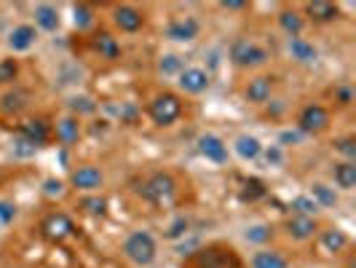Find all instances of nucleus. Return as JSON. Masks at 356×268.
I'll return each instance as SVG.
<instances>
[{"label":"nucleus","instance_id":"9","mask_svg":"<svg viewBox=\"0 0 356 268\" xmlns=\"http://www.w3.org/2000/svg\"><path fill=\"white\" fill-rule=\"evenodd\" d=\"M102 172L97 169V166H91V164H86V166H78L75 172L70 175V182L72 188H78V191H97L99 185H102Z\"/></svg>","mask_w":356,"mask_h":268},{"label":"nucleus","instance_id":"35","mask_svg":"<svg viewBox=\"0 0 356 268\" xmlns=\"http://www.w3.org/2000/svg\"><path fill=\"white\" fill-rule=\"evenodd\" d=\"M83 207H89L91 214H105V201L102 198H86Z\"/></svg>","mask_w":356,"mask_h":268},{"label":"nucleus","instance_id":"12","mask_svg":"<svg viewBox=\"0 0 356 268\" xmlns=\"http://www.w3.org/2000/svg\"><path fill=\"white\" fill-rule=\"evenodd\" d=\"M38 40V33L33 24H19L11 30V36H8V49L11 52H30L33 46H35Z\"/></svg>","mask_w":356,"mask_h":268},{"label":"nucleus","instance_id":"23","mask_svg":"<svg viewBox=\"0 0 356 268\" xmlns=\"http://www.w3.org/2000/svg\"><path fill=\"white\" fill-rule=\"evenodd\" d=\"M279 27H282L289 38H300V33H303V17H300L298 11L284 8V11L279 14Z\"/></svg>","mask_w":356,"mask_h":268},{"label":"nucleus","instance_id":"26","mask_svg":"<svg viewBox=\"0 0 356 268\" xmlns=\"http://www.w3.org/2000/svg\"><path fill=\"white\" fill-rule=\"evenodd\" d=\"M182 70H185V62H182V56H177V54H163L159 59L161 75H179Z\"/></svg>","mask_w":356,"mask_h":268},{"label":"nucleus","instance_id":"37","mask_svg":"<svg viewBox=\"0 0 356 268\" xmlns=\"http://www.w3.org/2000/svg\"><path fill=\"white\" fill-rule=\"evenodd\" d=\"M220 8H225V11H241V8H247V3L244 0H225V3H220Z\"/></svg>","mask_w":356,"mask_h":268},{"label":"nucleus","instance_id":"22","mask_svg":"<svg viewBox=\"0 0 356 268\" xmlns=\"http://www.w3.org/2000/svg\"><path fill=\"white\" fill-rule=\"evenodd\" d=\"M81 137V124H78V118H62V121H56V140L65 145H72L75 140Z\"/></svg>","mask_w":356,"mask_h":268},{"label":"nucleus","instance_id":"21","mask_svg":"<svg viewBox=\"0 0 356 268\" xmlns=\"http://www.w3.org/2000/svg\"><path fill=\"white\" fill-rule=\"evenodd\" d=\"M305 14L314 19V22H332L338 17V6L327 3V0H314L305 6Z\"/></svg>","mask_w":356,"mask_h":268},{"label":"nucleus","instance_id":"10","mask_svg":"<svg viewBox=\"0 0 356 268\" xmlns=\"http://www.w3.org/2000/svg\"><path fill=\"white\" fill-rule=\"evenodd\" d=\"M198 150H201L204 159L212 161V164H225V159H228V145L222 143L217 134H204L198 140Z\"/></svg>","mask_w":356,"mask_h":268},{"label":"nucleus","instance_id":"18","mask_svg":"<svg viewBox=\"0 0 356 268\" xmlns=\"http://www.w3.org/2000/svg\"><path fill=\"white\" fill-rule=\"evenodd\" d=\"M35 24L46 33H54L59 27V11L49 3H40V6H35Z\"/></svg>","mask_w":356,"mask_h":268},{"label":"nucleus","instance_id":"17","mask_svg":"<svg viewBox=\"0 0 356 268\" xmlns=\"http://www.w3.org/2000/svg\"><path fill=\"white\" fill-rule=\"evenodd\" d=\"M332 180L340 191H354L356 188V164L354 161H340L332 166Z\"/></svg>","mask_w":356,"mask_h":268},{"label":"nucleus","instance_id":"14","mask_svg":"<svg viewBox=\"0 0 356 268\" xmlns=\"http://www.w3.org/2000/svg\"><path fill=\"white\" fill-rule=\"evenodd\" d=\"M270 94H273V78H268V75H257L247 84V100L254 105H266Z\"/></svg>","mask_w":356,"mask_h":268},{"label":"nucleus","instance_id":"11","mask_svg":"<svg viewBox=\"0 0 356 268\" xmlns=\"http://www.w3.org/2000/svg\"><path fill=\"white\" fill-rule=\"evenodd\" d=\"M319 231V226H316V220L314 217H300V214H295L289 223H286V233H289V239H295V242H308V239H314Z\"/></svg>","mask_w":356,"mask_h":268},{"label":"nucleus","instance_id":"29","mask_svg":"<svg viewBox=\"0 0 356 268\" xmlns=\"http://www.w3.org/2000/svg\"><path fill=\"white\" fill-rule=\"evenodd\" d=\"M247 242H254V244H263V242H268L270 239V228L268 226H252V228H247Z\"/></svg>","mask_w":356,"mask_h":268},{"label":"nucleus","instance_id":"34","mask_svg":"<svg viewBox=\"0 0 356 268\" xmlns=\"http://www.w3.org/2000/svg\"><path fill=\"white\" fill-rule=\"evenodd\" d=\"M338 150L346 156V161H354V156H356V143L348 137V140H340L338 143Z\"/></svg>","mask_w":356,"mask_h":268},{"label":"nucleus","instance_id":"19","mask_svg":"<svg viewBox=\"0 0 356 268\" xmlns=\"http://www.w3.org/2000/svg\"><path fill=\"white\" fill-rule=\"evenodd\" d=\"M252 268H289L286 258L276 250H260L252 258Z\"/></svg>","mask_w":356,"mask_h":268},{"label":"nucleus","instance_id":"7","mask_svg":"<svg viewBox=\"0 0 356 268\" xmlns=\"http://www.w3.org/2000/svg\"><path fill=\"white\" fill-rule=\"evenodd\" d=\"M198 33H201V24L193 17H179L166 27V36L172 40H177V43H191V40L198 38Z\"/></svg>","mask_w":356,"mask_h":268},{"label":"nucleus","instance_id":"1","mask_svg":"<svg viewBox=\"0 0 356 268\" xmlns=\"http://www.w3.org/2000/svg\"><path fill=\"white\" fill-rule=\"evenodd\" d=\"M124 252L126 258L131 260V263H137V266H150L153 260H156V239H153V233L147 231H131L126 236L124 242Z\"/></svg>","mask_w":356,"mask_h":268},{"label":"nucleus","instance_id":"5","mask_svg":"<svg viewBox=\"0 0 356 268\" xmlns=\"http://www.w3.org/2000/svg\"><path fill=\"white\" fill-rule=\"evenodd\" d=\"M330 124V113L321 105H305L298 116V129L303 134H319Z\"/></svg>","mask_w":356,"mask_h":268},{"label":"nucleus","instance_id":"33","mask_svg":"<svg viewBox=\"0 0 356 268\" xmlns=\"http://www.w3.org/2000/svg\"><path fill=\"white\" fill-rule=\"evenodd\" d=\"M14 75H17L14 59H3V62H0V81H14Z\"/></svg>","mask_w":356,"mask_h":268},{"label":"nucleus","instance_id":"8","mask_svg":"<svg viewBox=\"0 0 356 268\" xmlns=\"http://www.w3.org/2000/svg\"><path fill=\"white\" fill-rule=\"evenodd\" d=\"M113 22H115L124 33H137V30H143L145 14L140 8H134V6H118V8L113 11Z\"/></svg>","mask_w":356,"mask_h":268},{"label":"nucleus","instance_id":"31","mask_svg":"<svg viewBox=\"0 0 356 268\" xmlns=\"http://www.w3.org/2000/svg\"><path fill=\"white\" fill-rule=\"evenodd\" d=\"M303 140V132L300 129H286V132H282V137H279V148L282 145H295Z\"/></svg>","mask_w":356,"mask_h":268},{"label":"nucleus","instance_id":"13","mask_svg":"<svg viewBox=\"0 0 356 268\" xmlns=\"http://www.w3.org/2000/svg\"><path fill=\"white\" fill-rule=\"evenodd\" d=\"M286 52H289V56H292L295 62H300V65H314V62L319 59V52H316L314 43H308L305 38H289Z\"/></svg>","mask_w":356,"mask_h":268},{"label":"nucleus","instance_id":"15","mask_svg":"<svg viewBox=\"0 0 356 268\" xmlns=\"http://www.w3.org/2000/svg\"><path fill=\"white\" fill-rule=\"evenodd\" d=\"M43 231H46L49 239H65V236H70V231H72V220L65 212H54L46 217Z\"/></svg>","mask_w":356,"mask_h":268},{"label":"nucleus","instance_id":"4","mask_svg":"<svg viewBox=\"0 0 356 268\" xmlns=\"http://www.w3.org/2000/svg\"><path fill=\"white\" fill-rule=\"evenodd\" d=\"M143 196L147 201H156V204H163V201H169V198L175 196V180L172 175H166V172H156V175H150V178L143 182Z\"/></svg>","mask_w":356,"mask_h":268},{"label":"nucleus","instance_id":"2","mask_svg":"<svg viewBox=\"0 0 356 268\" xmlns=\"http://www.w3.org/2000/svg\"><path fill=\"white\" fill-rule=\"evenodd\" d=\"M231 59L233 65H238V68H260V65L268 62V52L263 46H257L254 40H250V38H238V40H233L231 46Z\"/></svg>","mask_w":356,"mask_h":268},{"label":"nucleus","instance_id":"24","mask_svg":"<svg viewBox=\"0 0 356 268\" xmlns=\"http://www.w3.org/2000/svg\"><path fill=\"white\" fill-rule=\"evenodd\" d=\"M22 137H27L33 145H43L46 143V137H49V124H46V121H40V118L27 121V124L22 126Z\"/></svg>","mask_w":356,"mask_h":268},{"label":"nucleus","instance_id":"16","mask_svg":"<svg viewBox=\"0 0 356 268\" xmlns=\"http://www.w3.org/2000/svg\"><path fill=\"white\" fill-rule=\"evenodd\" d=\"M233 150L241 161H254L260 153H263V145L254 134H238L236 143H233Z\"/></svg>","mask_w":356,"mask_h":268},{"label":"nucleus","instance_id":"25","mask_svg":"<svg viewBox=\"0 0 356 268\" xmlns=\"http://www.w3.org/2000/svg\"><path fill=\"white\" fill-rule=\"evenodd\" d=\"M311 198L316 201V207H335L338 204V194H335V188H330V185H324V182H314L311 185Z\"/></svg>","mask_w":356,"mask_h":268},{"label":"nucleus","instance_id":"32","mask_svg":"<svg viewBox=\"0 0 356 268\" xmlns=\"http://www.w3.org/2000/svg\"><path fill=\"white\" fill-rule=\"evenodd\" d=\"M75 24H78V27H89L91 24V8L89 6H75Z\"/></svg>","mask_w":356,"mask_h":268},{"label":"nucleus","instance_id":"3","mask_svg":"<svg viewBox=\"0 0 356 268\" xmlns=\"http://www.w3.org/2000/svg\"><path fill=\"white\" fill-rule=\"evenodd\" d=\"M182 116V102L177 94H161L150 102V118L159 126H172Z\"/></svg>","mask_w":356,"mask_h":268},{"label":"nucleus","instance_id":"20","mask_svg":"<svg viewBox=\"0 0 356 268\" xmlns=\"http://www.w3.org/2000/svg\"><path fill=\"white\" fill-rule=\"evenodd\" d=\"M94 49H97V54H99L102 59H107V62H113V59L121 56V43L113 36H107V33L94 38Z\"/></svg>","mask_w":356,"mask_h":268},{"label":"nucleus","instance_id":"27","mask_svg":"<svg viewBox=\"0 0 356 268\" xmlns=\"http://www.w3.org/2000/svg\"><path fill=\"white\" fill-rule=\"evenodd\" d=\"M346 242H348L346 233L338 231V228H335V231H324V236H321V247L327 252H340L346 247Z\"/></svg>","mask_w":356,"mask_h":268},{"label":"nucleus","instance_id":"28","mask_svg":"<svg viewBox=\"0 0 356 268\" xmlns=\"http://www.w3.org/2000/svg\"><path fill=\"white\" fill-rule=\"evenodd\" d=\"M292 212L300 214V217H314V214L319 212V207H316V201L311 196H298L292 201Z\"/></svg>","mask_w":356,"mask_h":268},{"label":"nucleus","instance_id":"36","mask_svg":"<svg viewBox=\"0 0 356 268\" xmlns=\"http://www.w3.org/2000/svg\"><path fill=\"white\" fill-rule=\"evenodd\" d=\"M335 97L340 100V105H348V102L354 100V91H351V86H338V89H335Z\"/></svg>","mask_w":356,"mask_h":268},{"label":"nucleus","instance_id":"38","mask_svg":"<svg viewBox=\"0 0 356 268\" xmlns=\"http://www.w3.org/2000/svg\"><path fill=\"white\" fill-rule=\"evenodd\" d=\"M46 194H49V196H54V194L59 196V194H62V182H54V180H49V182H46Z\"/></svg>","mask_w":356,"mask_h":268},{"label":"nucleus","instance_id":"6","mask_svg":"<svg viewBox=\"0 0 356 268\" xmlns=\"http://www.w3.org/2000/svg\"><path fill=\"white\" fill-rule=\"evenodd\" d=\"M177 86L185 94H204L209 89V72L201 68H185L177 75Z\"/></svg>","mask_w":356,"mask_h":268},{"label":"nucleus","instance_id":"30","mask_svg":"<svg viewBox=\"0 0 356 268\" xmlns=\"http://www.w3.org/2000/svg\"><path fill=\"white\" fill-rule=\"evenodd\" d=\"M266 161L270 166H282L284 164V150L279 145H270V148H266Z\"/></svg>","mask_w":356,"mask_h":268}]
</instances>
